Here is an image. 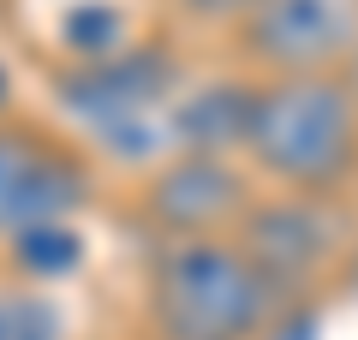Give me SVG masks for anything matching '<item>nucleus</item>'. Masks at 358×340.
<instances>
[{"mask_svg":"<svg viewBox=\"0 0 358 340\" xmlns=\"http://www.w3.org/2000/svg\"><path fill=\"white\" fill-rule=\"evenodd\" d=\"M233 239L275 281V292L287 304L317 299L322 281H334L346 269V257H352V233H346L341 197H293V191L263 197L257 191L251 215L239 221Z\"/></svg>","mask_w":358,"mask_h":340,"instance_id":"5","label":"nucleus"},{"mask_svg":"<svg viewBox=\"0 0 358 340\" xmlns=\"http://www.w3.org/2000/svg\"><path fill=\"white\" fill-rule=\"evenodd\" d=\"M257 340H322V311H317V299L287 304V311L275 316V323H268Z\"/></svg>","mask_w":358,"mask_h":340,"instance_id":"11","label":"nucleus"},{"mask_svg":"<svg viewBox=\"0 0 358 340\" xmlns=\"http://www.w3.org/2000/svg\"><path fill=\"white\" fill-rule=\"evenodd\" d=\"M257 203V179L245 173L239 155L209 150H173L155 167H143L138 215L155 233V245L173 239H233L239 221Z\"/></svg>","mask_w":358,"mask_h":340,"instance_id":"7","label":"nucleus"},{"mask_svg":"<svg viewBox=\"0 0 358 340\" xmlns=\"http://www.w3.org/2000/svg\"><path fill=\"white\" fill-rule=\"evenodd\" d=\"M239 162L293 197H341L358 179V84L352 78H251Z\"/></svg>","mask_w":358,"mask_h":340,"instance_id":"1","label":"nucleus"},{"mask_svg":"<svg viewBox=\"0 0 358 340\" xmlns=\"http://www.w3.org/2000/svg\"><path fill=\"white\" fill-rule=\"evenodd\" d=\"M13 113V72H6V60H0V120Z\"/></svg>","mask_w":358,"mask_h":340,"instance_id":"12","label":"nucleus"},{"mask_svg":"<svg viewBox=\"0 0 358 340\" xmlns=\"http://www.w3.org/2000/svg\"><path fill=\"white\" fill-rule=\"evenodd\" d=\"M173 18H185V24H203V30H233L239 18H251L263 0H162Z\"/></svg>","mask_w":358,"mask_h":340,"instance_id":"10","label":"nucleus"},{"mask_svg":"<svg viewBox=\"0 0 358 340\" xmlns=\"http://www.w3.org/2000/svg\"><path fill=\"white\" fill-rule=\"evenodd\" d=\"M227 42L245 78H352L358 0H263Z\"/></svg>","mask_w":358,"mask_h":340,"instance_id":"6","label":"nucleus"},{"mask_svg":"<svg viewBox=\"0 0 358 340\" xmlns=\"http://www.w3.org/2000/svg\"><path fill=\"white\" fill-rule=\"evenodd\" d=\"M150 334L155 340H257L287 299L245 257L239 239H173L150 257Z\"/></svg>","mask_w":358,"mask_h":340,"instance_id":"3","label":"nucleus"},{"mask_svg":"<svg viewBox=\"0 0 358 340\" xmlns=\"http://www.w3.org/2000/svg\"><path fill=\"white\" fill-rule=\"evenodd\" d=\"M0 251H6V263H13V281L60 287L66 275L84 269V233H78V221H60V227H36V233L0 245Z\"/></svg>","mask_w":358,"mask_h":340,"instance_id":"8","label":"nucleus"},{"mask_svg":"<svg viewBox=\"0 0 358 340\" xmlns=\"http://www.w3.org/2000/svg\"><path fill=\"white\" fill-rule=\"evenodd\" d=\"M66 304L54 287H30V281H6L0 287V340H66Z\"/></svg>","mask_w":358,"mask_h":340,"instance_id":"9","label":"nucleus"},{"mask_svg":"<svg viewBox=\"0 0 358 340\" xmlns=\"http://www.w3.org/2000/svg\"><path fill=\"white\" fill-rule=\"evenodd\" d=\"M192 84V66L167 42H120L90 60H66L54 72L60 113L90 155H114L131 167H155L173 155V113Z\"/></svg>","mask_w":358,"mask_h":340,"instance_id":"2","label":"nucleus"},{"mask_svg":"<svg viewBox=\"0 0 358 340\" xmlns=\"http://www.w3.org/2000/svg\"><path fill=\"white\" fill-rule=\"evenodd\" d=\"M96 203V155L66 132L6 113L0 120V245L36 227L84 221Z\"/></svg>","mask_w":358,"mask_h":340,"instance_id":"4","label":"nucleus"}]
</instances>
